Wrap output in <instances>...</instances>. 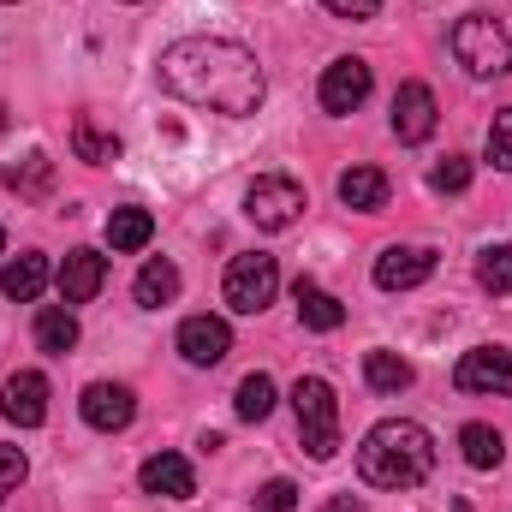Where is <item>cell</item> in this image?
Here are the masks:
<instances>
[{
  "instance_id": "1",
  "label": "cell",
  "mask_w": 512,
  "mask_h": 512,
  "mask_svg": "<svg viewBox=\"0 0 512 512\" xmlns=\"http://www.w3.org/2000/svg\"><path fill=\"white\" fill-rule=\"evenodd\" d=\"M155 78H161L167 96H179L191 108H209V114H227V120L256 114L262 96H268L256 54L245 42H227V36H185V42L161 48Z\"/></svg>"
},
{
  "instance_id": "2",
  "label": "cell",
  "mask_w": 512,
  "mask_h": 512,
  "mask_svg": "<svg viewBox=\"0 0 512 512\" xmlns=\"http://www.w3.org/2000/svg\"><path fill=\"white\" fill-rule=\"evenodd\" d=\"M429 471H435V441L411 417L376 423L358 447V477L370 489H417V483H429Z\"/></svg>"
},
{
  "instance_id": "3",
  "label": "cell",
  "mask_w": 512,
  "mask_h": 512,
  "mask_svg": "<svg viewBox=\"0 0 512 512\" xmlns=\"http://www.w3.org/2000/svg\"><path fill=\"white\" fill-rule=\"evenodd\" d=\"M453 54L471 78H507L512 72V30L489 12H465L453 24Z\"/></svg>"
},
{
  "instance_id": "4",
  "label": "cell",
  "mask_w": 512,
  "mask_h": 512,
  "mask_svg": "<svg viewBox=\"0 0 512 512\" xmlns=\"http://www.w3.org/2000/svg\"><path fill=\"white\" fill-rule=\"evenodd\" d=\"M292 411H298V441L310 459H334L340 453V399L322 376H298L292 382Z\"/></svg>"
},
{
  "instance_id": "5",
  "label": "cell",
  "mask_w": 512,
  "mask_h": 512,
  "mask_svg": "<svg viewBox=\"0 0 512 512\" xmlns=\"http://www.w3.org/2000/svg\"><path fill=\"white\" fill-rule=\"evenodd\" d=\"M280 292V262L268 251H245L227 262V280H221V298L239 310V316H262Z\"/></svg>"
},
{
  "instance_id": "6",
  "label": "cell",
  "mask_w": 512,
  "mask_h": 512,
  "mask_svg": "<svg viewBox=\"0 0 512 512\" xmlns=\"http://www.w3.org/2000/svg\"><path fill=\"white\" fill-rule=\"evenodd\" d=\"M245 215H251L262 233H286L304 215V185L286 179V173H262L251 191H245Z\"/></svg>"
},
{
  "instance_id": "7",
  "label": "cell",
  "mask_w": 512,
  "mask_h": 512,
  "mask_svg": "<svg viewBox=\"0 0 512 512\" xmlns=\"http://www.w3.org/2000/svg\"><path fill=\"white\" fill-rule=\"evenodd\" d=\"M370 84H376L370 60L340 54V60L322 72V108H328V114H352V108H364V102H370Z\"/></svg>"
},
{
  "instance_id": "8",
  "label": "cell",
  "mask_w": 512,
  "mask_h": 512,
  "mask_svg": "<svg viewBox=\"0 0 512 512\" xmlns=\"http://www.w3.org/2000/svg\"><path fill=\"white\" fill-rule=\"evenodd\" d=\"M54 286H60V304H66V310H72V304H90V298L108 286V256L90 251V245L66 251V262L54 268Z\"/></svg>"
},
{
  "instance_id": "9",
  "label": "cell",
  "mask_w": 512,
  "mask_h": 512,
  "mask_svg": "<svg viewBox=\"0 0 512 512\" xmlns=\"http://www.w3.org/2000/svg\"><path fill=\"white\" fill-rule=\"evenodd\" d=\"M78 411H84L90 429L120 435V429H131V417H137V393H131L126 382H90L84 399H78Z\"/></svg>"
},
{
  "instance_id": "10",
  "label": "cell",
  "mask_w": 512,
  "mask_h": 512,
  "mask_svg": "<svg viewBox=\"0 0 512 512\" xmlns=\"http://www.w3.org/2000/svg\"><path fill=\"white\" fill-rule=\"evenodd\" d=\"M459 393H512V352L501 346H471L453 370Z\"/></svg>"
},
{
  "instance_id": "11",
  "label": "cell",
  "mask_w": 512,
  "mask_h": 512,
  "mask_svg": "<svg viewBox=\"0 0 512 512\" xmlns=\"http://www.w3.org/2000/svg\"><path fill=\"white\" fill-rule=\"evenodd\" d=\"M0 411H6V423H18V429H42V423H48V376H42V370L6 376Z\"/></svg>"
},
{
  "instance_id": "12",
  "label": "cell",
  "mask_w": 512,
  "mask_h": 512,
  "mask_svg": "<svg viewBox=\"0 0 512 512\" xmlns=\"http://www.w3.org/2000/svg\"><path fill=\"white\" fill-rule=\"evenodd\" d=\"M435 120H441V108H435V90L429 84H399L393 90V137L399 143L435 137Z\"/></svg>"
},
{
  "instance_id": "13",
  "label": "cell",
  "mask_w": 512,
  "mask_h": 512,
  "mask_svg": "<svg viewBox=\"0 0 512 512\" xmlns=\"http://www.w3.org/2000/svg\"><path fill=\"white\" fill-rule=\"evenodd\" d=\"M435 274V251L429 245H387L376 256V286L382 292H411V286H423Z\"/></svg>"
},
{
  "instance_id": "14",
  "label": "cell",
  "mask_w": 512,
  "mask_h": 512,
  "mask_svg": "<svg viewBox=\"0 0 512 512\" xmlns=\"http://www.w3.org/2000/svg\"><path fill=\"white\" fill-rule=\"evenodd\" d=\"M179 352H185V364L209 370V364H221L233 352V328L221 316H185L179 322Z\"/></svg>"
},
{
  "instance_id": "15",
  "label": "cell",
  "mask_w": 512,
  "mask_h": 512,
  "mask_svg": "<svg viewBox=\"0 0 512 512\" xmlns=\"http://www.w3.org/2000/svg\"><path fill=\"white\" fill-rule=\"evenodd\" d=\"M137 483H143V495H161V501H191L197 495V471H191L185 453H149Z\"/></svg>"
},
{
  "instance_id": "16",
  "label": "cell",
  "mask_w": 512,
  "mask_h": 512,
  "mask_svg": "<svg viewBox=\"0 0 512 512\" xmlns=\"http://www.w3.org/2000/svg\"><path fill=\"white\" fill-rule=\"evenodd\" d=\"M292 304H298V322H304V328H316V334H334V328L346 322V304H340L334 292H322L310 274H298V280H292Z\"/></svg>"
},
{
  "instance_id": "17",
  "label": "cell",
  "mask_w": 512,
  "mask_h": 512,
  "mask_svg": "<svg viewBox=\"0 0 512 512\" xmlns=\"http://www.w3.org/2000/svg\"><path fill=\"white\" fill-rule=\"evenodd\" d=\"M54 280V268H48V256L42 251H24L12 256L6 268H0V292L6 298H18V304H30V298H42V286Z\"/></svg>"
},
{
  "instance_id": "18",
  "label": "cell",
  "mask_w": 512,
  "mask_h": 512,
  "mask_svg": "<svg viewBox=\"0 0 512 512\" xmlns=\"http://www.w3.org/2000/svg\"><path fill=\"white\" fill-rule=\"evenodd\" d=\"M72 155L90 161V167H108V161H120V137L102 126L96 114H78L72 120Z\"/></svg>"
},
{
  "instance_id": "19",
  "label": "cell",
  "mask_w": 512,
  "mask_h": 512,
  "mask_svg": "<svg viewBox=\"0 0 512 512\" xmlns=\"http://www.w3.org/2000/svg\"><path fill=\"white\" fill-rule=\"evenodd\" d=\"M340 203H346V209H364V215L382 209L387 203V173L382 167H346V173H340Z\"/></svg>"
},
{
  "instance_id": "20",
  "label": "cell",
  "mask_w": 512,
  "mask_h": 512,
  "mask_svg": "<svg viewBox=\"0 0 512 512\" xmlns=\"http://www.w3.org/2000/svg\"><path fill=\"white\" fill-rule=\"evenodd\" d=\"M36 346H42L48 358H66V352L78 346V316H72L66 304H48V310H36Z\"/></svg>"
},
{
  "instance_id": "21",
  "label": "cell",
  "mask_w": 512,
  "mask_h": 512,
  "mask_svg": "<svg viewBox=\"0 0 512 512\" xmlns=\"http://www.w3.org/2000/svg\"><path fill=\"white\" fill-rule=\"evenodd\" d=\"M173 298H179V268H173L167 256H149L143 274H137V304H143V310H161V304H173Z\"/></svg>"
},
{
  "instance_id": "22",
  "label": "cell",
  "mask_w": 512,
  "mask_h": 512,
  "mask_svg": "<svg viewBox=\"0 0 512 512\" xmlns=\"http://www.w3.org/2000/svg\"><path fill=\"white\" fill-rule=\"evenodd\" d=\"M459 447H465V465H471V471H495V465L507 459V441H501L495 423H465V429H459Z\"/></svg>"
},
{
  "instance_id": "23",
  "label": "cell",
  "mask_w": 512,
  "mask_h": 512,
  "mask_svg": "<svg viewBox=\"0 0 512 512\" xmlns=\"http://www.w3.org/2000/svg\"><path fill=\"white\" fill-rule=\"evenodd\" d=\"M149 239H155V215H149V209L126 203V209L108 215V245H114V251H143Z\"/></svg>"
},
{
  "instance_id": "24",
  "label": "cell",
  "mask_w": 512,
  "mask_h": 512,
  "mask_svg": "<svg viewBox=\"0 0 512 512\" xmlns=\"http://www.w3.org/2000/svg\"><path fill=\"white\" fill-rule=\"evenodd\" d=\"M6 191H18V197H48V191H54V161H48V155H24L18 167H6Z\"/></svg>"
},
{
  "instance_id": "25",
  "label": "cell",
  "mask_w": 512,
  "mask_h": 512,
  "mask_svg": "<svg viewBox=\"0 0 512 512\" xmlns=\"http://www.w3.org/2000/svg\"><path fill=\"white\" fill-rule=\"evenodd\" d=\"M364 382L376 387V393H399V387H411V364L399 352H370L364 358Z\"/></svg>"
},
{
  "instance_id": "26",
  "label": "cell",
  "mask_w": 512,
  "mask_h": 512,
  "mask_svg": "<svg viewBox=\"0 0 512 512\" xmlns=\"http://www.w3.org/2000/svg\"><path fill=\"white\" fill-rule=\"evenodd\" d=\"M233 411H239L245 423H262V417L274 411V382H268L262 370H256V376H245V382H239V393H233Z\"/></svg>"
},
{
  "instance_id": "27",
  "label": "cell",
  "mask_w": 512,
  "mask_h": 512,
  "mask_svg": "<svg viewBox=\"0 0 512 512\" xmlns=\"http://www.w3.org/2000/svg\"><path fill=\"white\" fill-rule=\"evenodd\" d=\"M477 280L495 298H512V245H489V251L477 256Z\"/></svg>"
},
{
  "instance_id": "28",
  "label": "cell",
  "mask_w": 512,
  "mask_h": 512,
  "mask_svg": "<svg viewBox=\"0 0 512 512\" xmlns=\"http://www.w3.org/2000/svg\"><path fill=\"white\" fill-rule=\"evenodd\" d=\"M465 185H471V161H465V155H447V161H435V167H429V191L459 197Z\"/></svg>"
},
{
  "instance_id": "29",
  "label": "cell",
  "mask_w": 512,
  "mask_h": 512,
  "mask_svg": "<svg viewBox=\"0 0 512 512\" xmlns=\"http://www.w3.org/2000/svg\"><path fill=\"white\" fill-rule=\"evenodd\" d=\"M256 512H298V483H286V477L262 483L256 489Z\"/></svg>"
},
{
  "instance_id": "30",
  "label": "cell",
  "mask_w": 512,
  "mask_h": 512,
  "mask_svg": "<svg viewBox=\"0 0 512 512\" xmlns=\"http://www.w3.org/2000/svg\"><path fill=\"white\" fill-rule=\"evenodd\" d=\"M489 161H495L501 173H512V108H501L495 126H489Z\"/></svg>"
},
{
  "instance_id": "31",
  "label": "cell",
  "mask_w": 512,
  "mask_h": 512,
  "mask_svg": "<svg viewBox=\"0 0 512 512\" xmlns=\"http://www.w3.org/2000/svg\"><path fill=\"white\" fill-rule=\"evenodd\" d=\"M24 477H30V465H24V453L0 441V507H6V495H18V483H24Z\"/></svg>"
},
{
  "instance_id": "32",
  "label": "cell",
  "mask_w": 512,
  "mask_h": 512,
  "mask_svg": "<svg viewBox=\"0 0 512 512\" xmlns=\"http://www.w3.org/2000/svg\"><path fill=\"white\" fill-rule=\"evenodd\" d=\"M322 6H328L334 18H352V24H358V18H376V12H382V0H322Z\"/></svg>"
},
{
  "instance_id": "33",
  "label": "cell",
  "mask_w": 512,
  "mask_h": 512,
  "mask_svg": "<svg viewBox=\"0 0 512 512\" xmlns=\"http://www.w3.org/2000/svg\"><path fill=\"white\" fill-rule=\"evenodd\" d=\"M322 512H364V501H358V495H328Z\"/></svg>"
},
{
  "instance_id": "34",
  "label": "cell",
  "mask_w": 512,
  "mask_h": 512,
  "mask_svg": "<svg viewBox=\"0 0 512 512\" xmlns=\"http://www.w3.org/2000/svg\"><path fill=\"white\" fill-rule=\"evenodd\" d=\"M0 251H6V233H0Z\"/></svg>"
},
{
  "instance_id": "35",
  "label": "cell",
  "mask_w": 512,
  "mask_h": 512,
  "mask_svg": "<svg viewBox=\"0 0 512 512\" xmlns=\"http://www.w3.org/2000/svg\"><path fill=\"white\" fill-rule=\"evenodd\" d=\"M0 6H12V0H0Z\"/></svg>"
}]
</instances>
